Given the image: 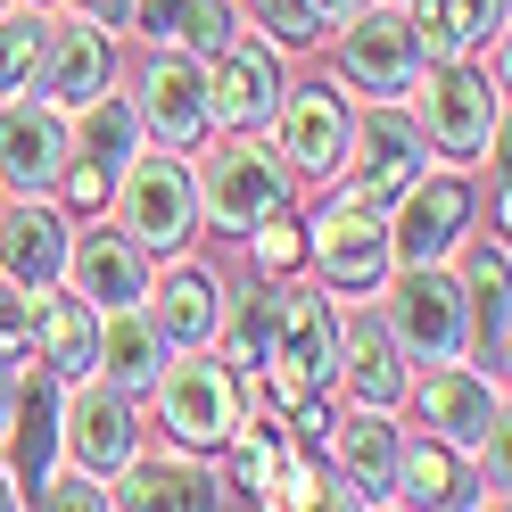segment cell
Segmentation results:
<instances>
[{
	"mask_svg": "<svg viewBox=\"0 0 512 512\" xmlns=\"http://www.w3.org/2000/svg\"><path fill=\"white\" fill-rule=\"evenodd\" d=\"M265 364H273V389H281V397H314V389H323V380L339 372V331H331V306L298 290L290 306H281V323H273Z\"/></svg>",
	"mask_w": 512,
	"mask_h": 512,
	"instance_id": "obj_1",
	"label": "cell"
},
{
	"mask_svg": "<svg viewBox=\"0 0 512 512\" xmlns=\"http://www.w3.org/2000/svg\"><path fill=\"white\" fill-rule=\"evenodd\" d=\"M190 223H199V190L174 157H149V166L124 174V232L141 248H182Z\"/></svg>",
	"mask_w": 512,
	"mask_h": 512,
	"instance_id": "obj_2",
	"label": "cell"
},
{
	"mask_svg": "<svg viewBox=\"0 0 512 512\" xmlns=\"http://www.w3.org/2000/svg\"><path fill=\"white\" fill-rule=\"evenodd\" d=\"M397 339L413 347V356H430V364L463 356V347H471V314H463V290H455L446 273L413 265V273L397 281Z\"/></svg>",
	"mask_w": 512,
	"mask_h": 512,
	"instance_id": "obj_3",
	"label": "cell"
},
{
	"mask_svg": "<svg viewBox=\"0 0 512 512\" xmlns=\"http://www.w3.org/2000/svg\"><path fill=\"white\" fill-rule=\"evenodd\" d=\"M157 389H166V430L182 446H223L240 430L232 372H223V364H174V372H157Z\"/></svg>",
	"mask_w": 512,
	"mask_h": 512,
	"instance_id": "obj_4",
	"label": "cell"
},
{
	"mask_svg": "<svg viewBox=\"0 0 512 512\" xmlns=\"http://www.w3.org/2000/svg\"><path fill=\"white\" fill-rule=\"evenodd\" d=\"M190 190H199V207L223 223V232H248L256 215L281 207V166H273V157H256V149H223Z\"/></svg>",
	"mask_w": 512,
	"mask_h": 512,
	"instance_id": "obj_5",
	"label": "cell"
},
{
	"mask_svg": "<svg viewBox=\"0 0 512 512\" xmlns=\"http://www.w3.org/2000/svg\"><path fill=\"white\" fill-rule=\"evenodd\" d=\"M58 174H67V124H58L50 108H34V100L0 108V182H17L25 199H34V190H50Z\"/></svg>",
	"mask_w": 512,
	"mask_h": 512,
	"instance_id": "obj_6",
	"label": "cell"
},
{
	"mask_svg": "<svg viewBox=\"0 0 512 512\" xmlns=\"http://www.w3.org/2000/svg\"><path fill=\"white\" fill-rule=\"evenodd\" d=\"M314 265H323L339 290H372L380 273H389V232L372 223V207H331L323 223H314Z\"/></svg>",
	"mask_w": 512,
	"mask_h": 512,
	"instance_id": "obj_7",
	"label": "cell"
},
{
	"mask_svg": "<svg viewBox=\"0 0 512 512\" xmlns=\"http://www.w3.org/2000/svg\"><path fill=\"white\" fill-rule=\"evenodd\" d=\"M67 265H75L83 306H133V298L149 290V248H141L133 232H91Z\"/></svg>",
	"mask_w": 512,
	"mask_h": 512,
	"instance_id": "obj_8",
	"label": "cell"
},
{
	"mask_svg": "<svg viewBox=\"0 0 512 512\" xmlns=\"http://www.w3.org/2000/svg\"><path fill=\"white\" fill-rule=\"evenodd\" d=\"M405 190H413V182H405ZM463 223H471V190H463V182H422V190L405 199L397 256H405V265H438V256L463 240Z\"/></svg>",
	"mask_w": 512,
	"mask_h": 512,
	"instance_id": "obj_9",
	"label": "cell"
},
{
	"mask_svg": "<svg viewBox=\"0 0 512 512\" xmlns=\"http://www.w3.org/2000/svg\"><path fill=\"white\" fill-rule=\"evenodd\" d=\"M430 133H438V149H455V157H471L479 141H488V116H496V91L479 83L463 58H446V75H430Z\"/></svg>",
	"mask_w": 512,
	"mask_h": 512,
	"instance_id": "obj_10",
	"label": "cell"
},
{
	"mask_svg": "<svg viewBox=\"0 0 512 512\" xmlns=\"http://www.w3.org/2000/svg\"><path fill=\"white\" fill-rule=\"evenodd\" d=\"M413 166H422V133H413L397 108H372V116H364V174H356L347 199H356V207L397 199V190L413 182Z\"/></svg>",
	"mask_w": 512,
	"mask_h": 512,
	"instance_id": "obj_11",
	"label": "cell"
},
{
	"mask_svg": "<svg viewBox=\"0 0 512 512\" xmlns=\"http://www.w3.org/2000/svg\"><path fill=\"white\" fill-rule=\"evenodd\" d=\"M422 413H430V430H446L455 446H479L488 430H504V413H496V389L479 372H463L455 356H446V372L422 380Z\"/></svg>",
	"mask_w": 512,
	"mask_h": 512,
	"instance_id": "obj_12",
	"label": "cell"
},
{
	"mask_svg": "<svg viewBox=\"0 0 512 512\" xmlns=\"http://www.w3.org/2000/svg\"><path fill=\"white\" fill-rule=\"evenodd\" d=\"M91 364H108V389H157L166 372V331L141 306H108V331L91 339Z\"/></svg>",
	"mask_w": 512,
	"mask_h": 512,
	"instance_id": "obj_13",
	"label": "cell"
},
{
	"mask_svg": "<svg viewBox=\"0 0 512 512\" xmlns=\"http://www.w3.org/2000/svg\"><path fill=\"white\" fill-rule=\"evenodd\" d=\"M356 25V42H347V75L364 91H405L422 75V42H413L405 17H347Z\"/></svg>",
	"mask_w": 512,
	"mask_h": 512,
	"instance_id": "obj_14",
	"label": "cell"
},
{
	"mask_svg": "<svg viewBox=\"0 0 512 512\" xmlns=\"http://www.w3.org/2000/svg\"><path fill=\"white\" fill-rule=\"evenodd\" d=\"M67 438H75L83 471H124L133 463V413H124V389H75Z\"/></svg>",
	"mask_w": 512,
	"mask_h": 512,
	"instance_id": "obj_15",
	"label": "cell"
},
{
	"mask_svg": "<svg viewBox=\"0 0 512 512\" xmlns=\"http://www.w3.org/2000/svg\"><path fill=\"white\" fill-rule=\"evenodd\" d=\"M347 149V108L331 91H298L290 108H281V157H290L298 174H331Z\"/></svg>",
	"mask_w": 512,
	"mask_h": 512,
	"instance_id": "obj_16",
	"label": "cell"
},
{
	"mask_svg": "<svg viewBox=\"0 0 512 512\" xmlns=\"http://www.w3.org/2000/svg\"><path fill=\"white\" fill-rule=\"evenodd\" d=\"M0 256H9V273H17V290H50L58 281V265H67V223H58L50 207H34L25 199L9 223H0Z\"/></svg>",
	"mask_w": 512,
	"mask_h": 512,
	"instance_id": "obj_17",
	"label": "cell"
},
{
	"mask_svg": "<svg viewBox=\"0 0 512 512\" xmlns=\"http://www.w3.org/2000/svg\"><path fill=\"white\" fill-rule=\"evenodd\" d=\"M215 58H223V67H215V91H207V116H223V124H265L273 100H281L273 58H265V50H232V42H223Z\"/></svg>",
	"mask_w": 512,
	"mask_h": 512,
	"instance_id": "obj_18",
	"label": "cell"
},
{
	"mask_svg": "<svg viewBox=\"0 0 512 512\" xmlns=\"http://www.w3.org/2000/svg\"><path fill=\"white\" fill-rule=\"evenodd\" d=\"M141 100H149V124H157V141H190L207 124V83H199V67H190V58H157L149 67V83H141Z\"/></svg>",
	"mask_w": 512,
	"mask_h": 512,
	"instance_id": "obj_19",
	"label": "cell"
},
{
	"mask_svg": "<svg viewBox=\"0 0 512 512\" xmlns=\"http://www.w3.org/2000/svg\"><path fill=\"white\" fill-rule=\"evenodd\" d=\"M42 100H91V91L108 83V34H91V25H75V34H50L42 50Z\"/></svg>",
	"mask_w": 512,
	"mask_h": 512,
	"instance_id": "obj_20",
	"label": "cell"
},
{
	"mask_svg": "<svg viewBox=\"0 0 512 512\" xmlns=\"http://www.w3.org/2000/svg\"><path fill=\"white\" fill-rule=\"evenodd\" d=\"M422 9V25H413V42L438 50V58H471L479 42L496 34V17H504V0H413Z\"/></svg>",
	"mask_w": 512,
	"mask_h": 512,
	"instance_id": "obj_21",
	"label": "cell"
},
{
	"mask_svg": "<svg viewBox=\"0 0 512 512\" xmlns=\"http://www.w3.org/2000/svg\"><path fill=\"white\" fill-rule=\"evenodd\" d=\"M339 463H347L356 504H380V488H389V471H397V430L380 422V413H356V422L339 430Z\"/></svg>",
	"mask_w": 512,
	"mask_h": 512,
	"instance_id": "obj_22",
	"label": "cell"
},
{
	"mask_svg": "<svg viewBox=\"0 0 512 512\" xmlns=\"http://www.w3.org/2000/svg\"><path fill=\"white\" fill-rule=\"evenodd\" d=\"M347 380H356V397L364 405H389L405 389V372H397V339L380 331V323H356L347 331Z\"/></svg>",
	"mask_w": 512,
	"mask_h": 512,
	"instance_id": "obj_23",
	"label": "cell"
},
{
	"mask_svg": "<svg viewBox=\"0 0 512 512\" xmlns=\"http://www.w3.org/2000/svg\"><path fill=\"white\" fill-rule=\"evenodd\" d=\"M34 331H42L50 372H67V380H83V372H91V314H83V298H50Z\"/></svg>",
	"mask_w": 512,
	"mask_h": 512,
	"instance_id": "obj_24",
	"label": "cell"
},
{
	"mask_svg": "<svg viewBox=\"0 0 512 512\" xmlns=\"http://www.w3.org/2000/svg\"><path fill=\"white\" fill-rule=\"evenodd\" d=\"M149 34H174V42H190V50H223L232 42V17L215 9V0H149Z\"/></svg>",
	"mask_w": 512,
	"mask_h": 512,
	"instance_id": "obj_25",
	"label": "cell"
},
{
	"mask_svg": "<svg viewBox=\"0 0 512 512\" xmlns=\"http://www.w3.org/2000/svg\"><path fill=\"white\" fill-rule=\"evenodd\" d=\"M83 166H100V174L133 166V108L124 100H100V91H91V108H83Z\"/></svg>",
	"mask_w": 512,
	"mask_h": 512,
	"instance_id": "obj_26",
	"label": "cell"
},
{
	"mask_svg": "<svg viewBox=\"0 0 512 512\" xmlns=\"http://www.w3.org/2000/svg\"><path fill=\"white\" fill-rule=\"evenodd\" d=\"M157 331L166 339H207L215 331V281L207 273H174L166 298H157Z\"/></svg>",
	"mask_w": 512,
	"mask_h": 512,
	"instance_id": "obj_27",
	"label": "cell"
},
{
	"mask_svg": "<svg viewBox=\"0 0 512 512\" xmlns=\"http://www.w3.org/2000/svg\"><path fill=\"white\" fill-rule=\"evenodd\" d=\"M108 504H215V488L199 471H166V463H133L116 479V496Z\"/></svg>",
	"mask_w": 512,
	"mask_h": 512,
	"instance_id": "obj_28",
	"label": "cell"
},
{
	"mask_svg": "<svg viewBox=\"0 0 512 512\" xmlns=\"http://www.w3.org/2000/svg\"><path fill=\"white\" fill-rule=\"evenodd\" d=\"M50 479V397L34 389L17 413V463H9V488H25V504H34V488Z\"/></svg>",
	"mask_w": 512,
	"mask_h": 512,
	"instance_id": "obj_29",
	"label": "cell"
},
{
	"mask_svg": "<svg viewBox=\"0 0 512 512\" xmlns=\"http://www.w3.org/2000/svg\"><path fill=\"white\" fill-rule=\"evenodd\" d=\"M42 50H50V25H42V17H9V25H0V91L34 83Z\"/></svg>",
	"mask_w": 512,
	"mask_h": 512,
	"instance_id": "obj_30",
	"label": "cell"
},
{
	"mask_svg": "<svg viewBox=\"0 0 512 512\" xmlns=\"http://www.w3.org/2000/svg\"><path fill=\"white\" fill-rule=\"evenodd\" d=\"M397 488H405V504H446L455 496V463L438 455V446H413V455H397Z\"/></svg>",
	"mask_w": 512,
	"mask_h": 512,
	"instance_id": "obj_31",
	"label": "cell"
},
{
	"mask_svg": "<svg viewBox=\"0 0 512 512\" xmlns=\"http://www.w3.org/2000/svg\"><path fill=\"white\" fill-rule=\"evenodd\" d=\"M273 323H281V298L248 290V298L232 306V364H265V347H273Z\"/></svg>",
	"mask_w": 512,
	"mask_h": 512,
	"instance_id": "obj_32",
	"label": "cell"
},
{
	"mask_svg": "<svg viewBox=\"0 0 512 512\" xmlns=\"http://www.w3.org/2000/svg\"><path fill=\"white\" fill-rule=\"evenodd\" d=\"M256 25H265L281 50H306L314 42V0H256Z\"/></svg>",
	"mask_w": 512,
	"mask_h": 512,
	"instance_id": "obj_33",
	"label": "cell"
},
{
	"mask_svg": "<svg viewBox=\"0 0 512 512\" xmlns=\"http://www.w3.org/2000/svg\"><path fill=\"white\" fill-rule=\"evenodd\" d=\"M34 347V290H0V356Z\"/></svg>",
	"mask_w": 512,
	"mask_h": 512,
	"instance_id": "obj_34",
	"label": "cell"
},
{
	"mask_svg": "<svg viewBox=\"0 0 512 512\" xmlns=\"http://www.w3.org/2000/svg\"><path fill=\"white\" fill-rule=\"evenodd\" d=\"M248 232H256V256H265L273 273H281V265H298V232H290V215H281V207H273V215H256Z\"/></svg>",
	"mask_w": 512,
	"mask_h": 512,
	"instance_id": "obj_35",
	"label": "cell"
},
{
	"mask_svg": "<svg viewBox=\"0 0 512 512\" xmlns=\"http://www.w3.org/2000/svg\"><path fill=\"white\" fill-rule=\"evenodd\" d=\"M34 504H108V496H100V471H58L34 488Z\"/></svg>",
	"mask_w": 512,
	"mask_h": 512,
	"instance_id": "obj_36",
	"label": "cell"
},
{
	"mask_svg": "<svg viewBox=\"0 0 512 512\" xmlns=\"http://www.w3.org/2000/svg\"><path fill=\"white\" fill-rule=\"evenodd\" d=\"M232 479H240V488H256V496H265V488H273V446H265V438H248L240 455H232Z\"/></svg>",
	"mask_w": 512,
	"mask_h": 512,
	"instance_id": "obj_37",
	"label": "cell"
},
{
	"mask_svg": "<svg viewBox=\"0 0 512 512\" xmlns=\"http://www.w3.org/2000/svg\"><path fill=\"white\" fill-rule=\"evenodd\" d=\"M58 182H67V199H75V207H100V199H108V174H100V166H67Z\"/></svg>",
	"mask_w": 512,
	"mask_h": 512,
	"instance_id": "obj_38",
	"label": "cell"
},
{
	"mask_svg": "<svg viewBox=\"0 0 512 512\" xmlns=\"http://www.w3.org/2000/svg\"><path fill=\"white\" fill-rule=\"evenodd\" d=\"M273 504H323V496H314V471H306L298 455H290V471H281V496H273Z\"/></svg>",
	"mask_w": 512,
	"mask_h": 512,
	"instance_id": "obj_39",
	"label": "cell"
},
{
	"mask_svg": "<svg viewBox=\"0 0 512 512\" xmlns=\"http://www.w3.org/2000/svg\"><path fill=\"white\" fill-rule=\"evenodd\" d=\"M75 9H83V17L108 34V25H124V17H133V0H75Z\"/></svg>",
	"mask_w": 512,
	"mask_h": 512,
	"instance_id": "obj_40",
	"label": "cell"
},
{
	"mask_svg": "<svg viewBox=\"0 0 512 512\" xmlns=\"http://www.w3.org/2000/svg\"><path fill=\"white\" fill-rule=\"evenodd\" d=\"M496 281H504V248H479L471 256V290H496Z\"/></svg>",
	"mask_w": 512,
	"mask_h": 512,
	"instance_id": "obj_41",
	"label": "cell"
},
{
	"mask_svg": "<svg viewBox=\"0 0 512 512\" xmlns=\"http://www.w3.org/2000/svg\"><path fill=\"white\" fill-rule=\"evenodd\" d=\"M9 405H17V356H0V422H9Z\"/></svg>",
	"mask_w": 512,
	"mask_h": 512,
	"instance_id": "obj_42",
	"label": "cell"
},
{
	"mask_svg": "<svg viewBox=\"0 0 512 512\" xmlns=\"http://www.w3.org/2000/svg\"><path fill=\"white\" fill-rule=\"evenodd\" d=\"M314 17H339L347 25V17H364V0H314Z\"/></svg>",
	"mask_w": 512,
	"mask_h": 512,
	"instance_id": "obj_43",
	"label": "cell"
},
{
	"mask_svg": "<svg viewBox=\"0 0 512 512\" xmlns=\"http://www.w3.org/2000/svg\"><path fill=\"white\" fill-rule=\"evenodd\" d=\"M0 504H17V496H9V471H0Z\"/></svg>",
	"mask_w": 512,
	"mask_h": 512,
	"instance_id": "obj_44",
	"label": "cell"
}]
</instances>
